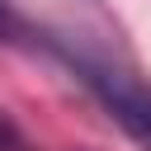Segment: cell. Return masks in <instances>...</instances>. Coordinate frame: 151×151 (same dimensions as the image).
Here are the masks:
<instances>
[{
    "instance_id": "3",
    "label": "cell",
    "mask_w": 151,
    "mask_h": 151,
    "mask_svg": "<svg viewBox=\"0 0 151 151\" xmlns=\"http://www.w3.org/2000/svg\"><path fill=\"white\" fill-rule=\"evenodd\" d=\"M19 33H24V24H19V19H14V9L0 0V38H19Z\"/></svg>"
},
{
    "instance_id": "1",
    "label": "cell",
    "mask_w": 151,
    "mask_h": 151,
    "mask_svg": "<svg viewBox=\"0 0 151 151\" xmlns=\"http://www.w3.org/2000/svg\"><path fill=\"white\" fill-rule=\"evenodd\" d=\"M52 52L76 71V80L118 118V127L151 151V85L142 76H132L127 66L99 57V52H85V47H71V42H52Z\"/></svg>"
},
{
    "instance_id": "2",
    "label": "cell",
    "mask_w": 151,
    "mask_h": 151,
    "mask_svg": "<svg viewBox=\"0 0 151 151\" xmlns=\"http://www.w3.org/2000/svg\"><path fill=\"white\" fill-rule=\"evenodd\" d=\"M0 151H38V146L28 142V132H24L5 109H0Z\"/></svg>"
}]
</instances>
